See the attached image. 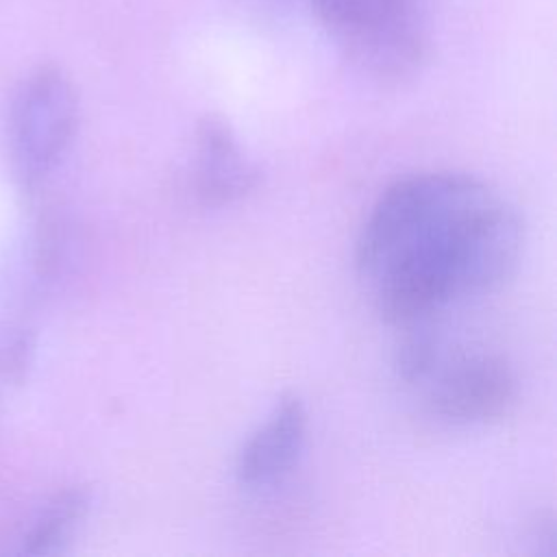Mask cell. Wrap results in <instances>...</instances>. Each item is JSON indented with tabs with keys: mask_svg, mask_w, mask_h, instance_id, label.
Listing matches in <instances>:
<instances>
[{
	"mask_svg": "<svg viewBox=\"0 0 557 557\" xmlns=\"http://www.w3.org/2000/svg\"><path fill=\"white\" fill-rule=\"evenodd\" d=\"M94 494L85 485H74L59 492L35 520L24 540V550L30 555H48L63 548L74 529L89 513Z\"/></svg>",
	"mask_w": 557,
	"mask_h": 557,
	"instance_id": "52a82bcc",
	"label": "cell"
},
{
	"mask_svg": "<svg viewBox=\"0 0 557 557\" xmlns=\"http://www.w3.org/2000/svg\"><path fill=\"white\" fill-rule=\"evenodd\" d=\"M307 429L309 416L302 398L283 394L268 418L242 444L235 459L237 483L259 490L287 476L302 455Z\"/></svg>",
	"mask_w": 557,
	"mask_h": 557,
	"instance_id": "5b68a950",
	"label": "cell"
},
{
	"mask_svg": "<svg viewBox=\"0 0 557 557\" xmlns=\"http://www.w3.org/2000/svg\"><path fill=\"white\" fill-rule=\"evenodd\" d=\"M78 94L67 72L44 63L17 85L7 120V146L15 181L37 187L63 161L78 128Z\"/></svg>",
	"mask_w": 557,
	"mask_h": 557,
	"instance_id": "3957f363",
	"label": "cell"
},
{
	"mask_svg": "<svg viewBox=\"0 0 557 557\" xmlns=\"http://www.w3.org/2000/svg\"><path fill=\"white\" fill-rule=\"evenodd\" d=\"M442 361L444 352L440 337L420 324H411V331L396 348L394 370L403 383L420 385L433 376Z\"/></svg>",
	"mask_w": 557,
	"mask_h": 557,
	"instance_id": "ba28073f",
	"label": "cell"
},
{
	"mask_svg": "<svg viewBox=\"0 0 557 557\" xmlns=\"http://www.w3.org/2000/svg\"><path fill=\"white\" fill-rule=\"evenodd\" d=\"M524 224L485 181L420 172L394 181L372 205L355 265L387 324L424 322L459 296L490 294L518 270Z\"/></svg>",
	"mask_w": 557,
	"mask_h": 557,
	"instance_id": "6da1fadb",
	"label": "cell"
},
{
	"mask_svg": "<svg viewBox=\"0 0 557 557\" xmlns=\"http://www.w3.org/2000/svg\"><path fill=\"white\" fill-rule=\"evenodd\" d=\"M344 57L368 78L398 85L426 61L424 26L409 0H307Z\"/></svg>",
	"mask_w": 557,
	"mask_h": 557,
	"instance_id": "7a4b0ae2",
	"label": "cell"
},
{
	"mask_svg": "<svg viewBox=\"0 0 557 557\" xmlns=\"http://www.w3.org/2000/svg\"><path fill=\"white\" fill-rule=\"evenodd\" d=\"M259 183V168L244 152L237 135L220 115L207 113L196 126L194 189L209 207L233 205Z\"/></svg>",
	"mask_w": 557,
	"mask_h": 557,
	"instance_id": "8992f818",
	"label": "cell"
},
{
	"mask_svg": "<svg viewBox=\"0 0 557 557\" xmlns=\"http://www.w3.org/2000/svg\"><path fill=\"white\" fill-rule=\"evenodd\" d=\"M429 381V409L455 426L496 422L518 398L513 368L494 352L444 359Z\"/></svg>",
	"mask_w": 557,
	"mask_h": 557,
	"instance_id": "277c9868",
	"label": "cell"
}]
</instances>
